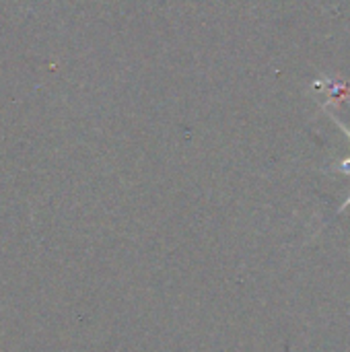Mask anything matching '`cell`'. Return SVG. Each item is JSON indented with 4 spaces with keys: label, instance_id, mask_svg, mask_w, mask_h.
Returning a JSON list of instances; mask_svg holds the SVG:
<instances>
[{
    "label": "cell",
    "instance_id": "1",
    "mask_svg": "<svg viewBox=\"0 0 350 352\" xmlns=\"http://www.w3.org/2000/svg\"><path fill=\"white\" fill-rule=\"evenodd\" d=\"M334 122H336V124H338V126H340V128L344 130V134H347V136H349V138H350V130H349V128H347V126H344V124H342V122H340L338 118H334Z\"/></svg>",
    "mask_w": 350,
    "mask_h": 352
},
{
    "label": "cell",
    "instance_id": "2",
    "mask_svg": "<svg viewBox=\"0 0 350 352\" xmlns=\"http://www.w3.org/2000/svg\"><path fill=\"white\" fill-rule=\"evenodd\" d=\"M349 206H350V196H349V200H347V202H344V204L340 206V210H344V208H349ZM340 210H338V212H340Z\"/></svg>",
    "mask_w": 350,
    "mask_h": 352
}]
</instances>
